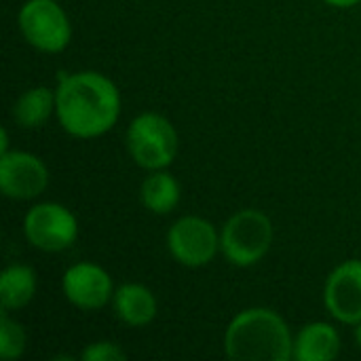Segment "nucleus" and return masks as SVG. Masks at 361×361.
Here are the masks:
<instances>
[{"label": "nucleus", "instance_id": "20", "mask_svg": "<svg viewBox=\"0 0 361 361\" xmlns=\"http://www.w3.org/2000/svg\"><path fill=\"white\" fill-rule=\"evenodd\" d=\"M355 341H357V345L361 347V322L357 324V328H355Z\"/></svg>", "mask_w": 361, "mask_h": 361}, {"label": "nucleus", "instance_id": "3", "mask_svg": "<svg viewBox=\"0 0 361 361\" xmlns=\"http://www.w3.org/2000/svg\"><path fill=\"white\" fill-rule=\"evenodd\" d=\"M273 245V222L258 209H241L228 218L220 235L224 258L235 267L260 262Z\"/></svg>", "mask_w": 361, "mask_h": 361}, {"label": "nucleus", "instance_id": "16", "mask_svg": "<svg viewBox=\"0 0 361 361\" xmlns=\"http://www.w3.org/2000/svg\"><path fill=\"white\" fill-rule=\"evenodd\" d=\"M25 332L23 328L13 322L6 311H2V319H0V357L2 360H17L23 355L25 351Z\"/></svg>", "mask_w": 361, "mask_h": 361}, {"label": "nucleus", "instance_id": "1", "mask_svg": "<svg viewBox=\"0 0 361 361\" xmlns=\"http://www.w3.org/2000/svg\"><path fill=\"white\" fill-rule=\"evenodd\" d=\"M55 104L61 127L82 140L108 133L121 114V93L116 85L99 72L61 76Z\"/></svg>", "mask_w": 361, "mask_h": 361}, {"label": "nucleus", "instance_id": "17", "mask_svg": "<svg viewBox=\"0 0 361 361\" xmlns=\"http://www.w3.org/2000/svg\"><path fill=\"white\" fill-rule=\"evenodd\" d=\"M80 360L85 361H125L127 360V353L116 345V343H110V341H102V343H93L89 345L82 353H80Z\"/></svg>", "mask_w": 361, "mask_h": 361}, {"label": "nucleus", "instance_id": "5", "mask_svg": "<svg viewBox=\"0 0 361 361\" xmlns=\"http://www.w3.org/2000/svg\"><path fill=\"white\" fill-rule=\"evenodd\" d=\"M23 38L38 51L59 53L72 38V25L66 11L55 0H27L19 11Z\"/></svg>", "mask_w": 361, "mask_h": 361}, {"label": "nucleus", "instance_id": "18", "mask_svg": "<svg viewBox=\"0 0 361 361\" xmlns=\"http://www.w3.org/2000/svg\"><path fill=\"white\" fill-rule=\"evenodd\" d=\"M324 2H328L332 6H338V8H349V6H355L361 0H324Z\"/></svg>", "mask_w": 361, "mask_h": 361}, {"label": "nucleus", "instance_id": "12", "mask_svg": "<svg viewBox=\"0 0 361 361\" xmlns=\"http://www.w3.org/2000/svg\"><path fill=\"white\" fill-rule=\"evenodd\" d=\"M112 300L116 315L131 328H144L157 317V298L146 286L125 283L114 292Z\"/></svg>", "mask_w": 361, "mask_h": 361}, {"label": "nucleus", "instance_id": "15", "mask_svg": "<svg viewBox=\"0 0 361 361\" xmlns=\"http://www.w3.org/2000/svg\"><path fill=\"white\" fill-rule=\"evenodd\" d=\"M140 197L148 212L163 216V214L173 212L176 205L180 203V184L173 176L159 169V171H152L144 180Z\"/></svg>", "mask_w": 361, "mask_h": 361}, {"label": "nucleus", "instance_id": "6", "mask_svg": "<svg viewBox=\"0 0 361 361\" xmlns=\"http://www.w3.org/2000/svg\"><path fill=\"white\" fill-rule=\"evenodd\" d=\"M23 233L30 245L42 252H63L78 237L74 214L59 203L34 205L23 220Z\"/></svg>", "mask_w": 361, "mask_h": 361}, {"label": "nucleus", "instance_id": "10", "mask_svg": "<svg viewBox=\"0 0 361 361\" xmlns=\"http://www.w3.org/2000/svg\"><path fill=\"white\" fill-rule=\"evenodd\" d=\"M324 296L334 319L357 326L361 322V260L338 264L328 277Z\"/></svg>", "mask_w": 361, "mask_h": 361}, {"label": "nucleus", "instance_id": "14", "mask_svg": "<svg viewBox=\"0 0 361 361\" xmlns=\"http://www.w3.org/2000/svg\"><path fill=\"white\" fill-rule=\"evenodd\" d=\"M36 294V273L25 264L8 267L0 277V305L2 311H15L30 305Z\"/></svg>", "mask_w": 361, "mask_h": 361}, {"label": "nucleus", "instance_id": "19", "mask_svg": "<svg viewBox=\"0 0 361 361\" xmlns=\"http://www.w3.org/2000/svg\"><path fill=\"white\" fill-rule=\"evenodd\" d=\"M0 150H2V154L8 152V133H6V129H2V148Z\"/></svg>", "mask_w": 361, "mask_h": 361}, {"label": "nucleus", "instance_id": "11", "mask_svg": "<svg viewBox=\"0 0 361 361\" xmlns=\"http://www.w3.org/2000/svg\"><path fill=\"white\" fill-rule=\"evenodd\" d=\"M341 353L338 332L324 322H313L305 326L294 341L296 361H330Z\"/></svg>", "mask_w": 361, "mask_h": 361}, {"label": "nucleus", "instance_id": "8", "mask_svg": "<svg viewBox=\"0 0 361 361\" xmlns=\"http://www.w3.org/2000/svg\"><path fill=\"white\" fill-rule=\"evenodd\" d=\"M49 171L44 163L30 152H4L0 159V188L2 195L15 201H27L44 192Z\"/></svg>", "mask_w": 361, "mask_h": 361}, {"label": "nucleus", "instance_id": "7", "mask_svg": "<svg viewBox=\"0 0 361 361\" xmlns=\"http://www.w3.org/2000/svg\"><path fill=\"white\" fill-rule=\"evenodd\" d=\"M167 247L180 264L197 269L216 258L220 250V237L212 222L197 216H186L176 220L169 228Z\"/></svg>", "mask_w": 361, "mask_h": 361}, {"label": "nucleus", "instance_id": "13", "mask_svg": "<svg viewBox=\"0 0 361 361\" xmlns=\"http://www.w3.org/2000/svg\"><path fill=\"white\" fill-rule=\"evenodd\" d=\"M55 106V91L49 87H32L17 97L13 118L23 129H38L49 121Z\"/></svg>", "mask_w": 361, "mask_h": 361}, {"label": "nucleus", "instance_id": "4", "mask_svg": "<svg viewBox=\"0 0 361 361\" xmlns=\"http://www.w3.org/2000/svg\"><path fill=\"white\" fill-rule=\"evenodd\" d=\"M127 148L140 167L159 171L173 163L178 154V133L165 116L144 112L135 116L127 129Z\"/></svg>", "mask_w": 361, "mask_h": 361}, {"label": "nucleus", "instance_id": "2", "mask_svg": "<svg viewBox=\"0 0 361 361\" xmlns=\"http://www.w3.org/2000/svg\"><path fill=\"white\" fill-rule=\"evenodd\" d=\"M224 349L237 361H288L294 341L286 322L271 309H247L226 328Z\"/></svg>", "mask_w": 361, "mask_h": 361}, {"label": "nucleus", "instance_id": "9", "mask_svg": "<svg viewBox=\"0 0 361 361\" xmlns=\"http://www.w3.org/2000/svg\"><path fill=\"white\" fill-rule=\"evenodd\" d=\"M61 290L63 296L82 311H97L114 296L110 275L93 262H78L70 267L63 273Z\"/></svg>", "mask_w": 361, "mask_h": 361}]
</instances>
